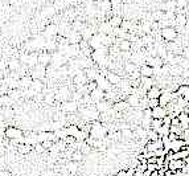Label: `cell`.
Listing matches in <instances>:
<instances>
[{"label":"cell","mask_w":189,"mask_h":176,"mask_svg":"<svg viewBox=\"0 0 189 176\" xmlns=\"http://www.w3.org/2000/svg\"><path fill=\"white\" fill-rule=\"evenodd\" d=\"M160 36L164 41L173 42V41H176V39H177V31L173 26H163V28L160 29Z\"/></svg>","instance_id":"6da1fadb"},{"label":"cell","mask_w":189,"mask_h":176,"mask_svg":"<svg viewBox=\"0 0 189 176\" xmlns=\"http://www.w3.org/2000/svg\"><path fill=\"white\" fill-rule=\"evenodd\" d=\"M45 76H46V66H44V65L38 64L33 69H31V77L33 79H40V81H41Z\"/></svg>","instance_id":"7a4b0ae2"},{"label":"cell","mask_w":189,"mask_h":176,"mask_svg":"<svg viewBox=\"0 0 189 176\" xmlns=\"http://www.w3.org/2000/svg\"><path fill=\"white\" fill-rule=\"evenodd\" d=\"M187 165L185 160H181V159H173V160L169 162L168 167H169V171H172L173 174H176L177 171H183V168Z\"/></svg>","instance_id":"3957f363"},{"label":"cell","mask_w":189,"mask_h":176,"mask_svg":"<svg viewBox=\"0 0 189 176\" xmlns=\"http://www.w3.org/2000/svg\"><path fill=\"white\" fill-rule=\"evenodd\" d=\"M187 147V142L184 139H177V140H172L169 147H168V151H172V152H178L181 151L183 148Z\"/></svg>","instance_id":"277c9868"},{"label":"cell","mask_w":189,"mask_h":176,"mask_svg":"<svg viewBox=\"0 0 189 176\" xmlns=\"http://www.w3.org/2000/svg\"><path fill=\"white\" fill-rule=\"evenodd\" d=\"M172 101H173V98H172V91L163 90V93H161V95H160V98H159V103H160V106L167 107V106L169 105Z\"/></svg>","instance_id":"5b68a950"},{"label":"cell","mask_w":189,"mask_h":176,"mask_svg":"<svg viewBox=\"0 0 189 176\" xmlns=\"http://www.w3.org/2000/svg\"><path fill=\"white\" fill-rule=\"evenodd\" d=\"M127 103L130 105V107L132 109H138L139 106H140V101H142V98H140V95H138V93H132V94H130L127 97Z\"/></svg>","instance_id":"8992f818"},{"label":"cell","mask_w":189,"mask_h":176,"mask_svg":"<svg viewBox=\"0 0 189 176\" xmlns=\"http://www.w3.org/2000/svg\"><path fill=\"white\" fill-rule=\"evenodd\" d=\"M167 115H168V111L163 106H157V107L152 109V118L154 119H164Z\"/></svg>","instance_id":"52a82bcc"},{"label":"cell","mask_w":189,"mask_h":176,"mask_svg":"<svg viewBox=\"0 0 189 176\" xmlns=\"http://www.w3.org/2000/svg\"><path fill=\"white\" fill-rule=\"evenodd\" d=\"M106 78H107V81L110 82L112 86H119L120 85V82L123 81L120 76L117 74V73H112V72H108L107 74H106Z\"/></svg>","instance_id":"ba28073f"},{"label":"cell","mask_w":189,"mask_h":176,"mask_svg":"<svg viewBox=\"0 0 189 176\" xmlns=\"http://www.w3.org/2000/svg\"><path fill=\"white\" fill-rule=\"evenodd\" d=\"M161 93H163V90L160 89V86L155 85L154 88H151L150 90L147 91V98L148 99H159L161 95Z\"/></svg>","instance_id":"9c48e42d"},{"label":"cell","mask_w":189,"mask_h":176,"mask_svg":"<svg viewBox=\"0 0 189 176\" xmlns=\"http://www.w3.org/2000/svg\"><path fill=\"white\" fill-rule=\"evenodd\" d=\"M139 72H140L142 77H150V78H152V77H154V74H155V69L152 68V66L147 65V64H144L143 66H140V68H139Z\"/></svg>","instance_id":"30bf717a"},{"label":"cell","mask_w":189,"mask_h":176,"mask_svg":"<svg viewBox=\"0 0 189 176\" xmlns=\"http://www.w3.org/2000/svg\"><path fill=\"white\" fill-rule=\"evenodd\" d=\"M140 86L144 91H148L151 88L155 86V82H154V78H150V77H140Z\"/></svg>","instance_id":"8fae6325"},{"label":"cell","mask_w":189,"mask_h":176,"mask_svg":"<svg viewBox=\"0 0 189 176\" xmlns=\"http://www.w3.org/2000/svg\"><path fill=\"white\" fill-rule=\"evenodd\" d=\"M50 61H52V53H48V52L38 53V64L48 66V64H50Z\"/></svg>","instance_id":"7c38bea8"},{"label":"cell","mask_w":189,"mask_h":176,"mask_svg":"<svg viewBox=\"0 0 189 176\" xmlns=\"http://www.w3.org/2000/svg\"><path fill=\"white\" fill-rule=\"evenodd\" d=\"M69 95H70V91H69V89L66 88V86H62V88H59V90L57 91V94H56V98L59 99V101H68Z\"/></svg>","instance_id":"4fadbf2b"},{"label":"cell","mask_w":189,"mask_h":176,"mask_svg":"<svg viewBox=\"0 0 189 176\" xmlns=\"http://www.w3.org/2000/svg\"><path fill=\"white\" fill-rule=\"evenodd\" d=\"M177 118H178V121H180V126L183 127V130H187V128H189V115L187 114V113L183 111Z\"/></svg>","instance_id":"5bb4252c"},{"label":"cell","mask_w":189,"mask_h":176,"mask_svg":"<svg viewBox=\"0 0 189 176\" xmlns=\"http://www.w3.org/2000/svg\"><path fill=\"white\" fill-rule=\"evenodd\" d=\"M33 84V78L31 76H23L21 78H20V86L24 89H29Z\"/></svg>","instance_id":"9a60e30c"},{"label":"cell","mask_w":189,"mask_h":176,"mask_svg":"<svg viewBox=\"0 0 189 176\" xmlns=\"http://www.w3.org/2000/svg\"><path fill=\"white\" fill-rule=\"evenodd\" d=\"M64 110L68 111V113H74L78 110V106H77V102L75 101H66L64 103Z\"/></svg>","instance_id":"2e32d148"},{"label":"cell","mask_w":189,"mask_h":176,"mask_svg":"<svg viewBox=\"0 0 189 176\" xmlns=\"http://www.w3.org/2000/svg\"><path fill=\"white\" fill-rule=\"evenodd\" d=\"M118 44H119V51H122V52H128L131 49V46H132V44H131V41L130 40H119L118 39Z\"/></svg>","instance_id":"e0dca14e"},{"label":"cell","mask_w":189,"mask_h":176,"mask_svg":"<svg viewBox=\"0 0 189 176\" xmlns=\"http://www.w3.org/2000/svg\"><path fill=\"white\" fill-rule=\"evenodd\" d=\"M124 72L128 74H134L135 72H138V65H135L134 62H127L124 64Z\"/></svg>","instance_id":"ac0fdd59"},{"label":"cell","mask_w":189,"mask_h":176,"mask_svg":"<svg viewBox=\"0 0 189 176\" xmlns=\"http://www.w3.org/2000/svg\"><path fill=\"white\" fill-rule=\"evenodd\" d=\"M163 125H164L163 119H152V123H151V130L159 131L161 127H163Z\"/></svg>","instance_id":"d6986e66"},{"label":"cell","mask_w":189,"mask_h":176,"mask_svg":"<svg viewBox=\"0 0 189 176\" xmlns=\"http://www.w3.org/2000/svg\"><path fill=\"white\" fill-rule=\"evenodd\" d=\"M147 138H148V140H151V142H156L160 139V135L155 130H147Z\"/></svg>","instance_id":"ffe728a7"},{"label":"cell","mask_w":189,"mask_h":176,"mask_svg":"<svg viewBox=\"0 0 189 176\" xmlns=\"http://www.w3.org/2000/svg\"><path fill=\"white\" fill-rule=\"evenodd\" d=\"M31 89H33L36 93H38V91H41V89H42V84H41V81L40 79H33V84L31 86Z\"/></svg>","instance_id":"44dd1931"},{"label":"cell","mask_w":189,"mask_h":176,"mask_svg":"<svg viewBox=\"0 0 189 176\" xmlns=\"http://www.w3.org/2000/svg\"><path fill=\"white\" fill-rule=\"evenodd\" d=\"M31 148H32V146H29V144H19L17 146V151L20 152V154H26V152H29L31 151Z\"/></svg>","instance_id":"7402d4cb"},{"label":"cell","mask_w":189,"mask_h":176,"mask_svg":"<svg viewBox=\"0 0 189 176\" xmlns=\"http://www.w3.org/2000/svg\"><path fill=\"white\" fill-rule=\"evenodd\" d=\"M53 13H54V7H46V8H44V11L41 12V15L44 16V17H48V16H52Z\"/></svg>","instance_id":"603a6c76"},{"label":"cell","mask_w":189,"mask_h":176,"mask_svg":"<svg viewBox=\"0 0 189 176\" xmlns=\"http://www.w3.org/2000/svg\"><path fill=\"white\" fill-rule=\"evenodd\" d=\"M8 66H9V69L11 70H19V68H20V61H17V60H12L11 62L8 64Z\"/></svg>","instance_id":"cb8c5ba5"},{"label":"cell","mask_w":189,"mask_h":176,"mask_svg":"<svg viewBox=\"0 0 189 176\" xmlns=\"http://www.w3.org/2000/svg\"><path fill=\"white\" fill-rule=\"evenodd\" d=\"M157 106H160L159 99H148V109H155Z\"/></svg>","instance_id":"d4e9b609"},{"label":"cell","mask_w":189,"mask_h":176,"mask_svg":"<svg viewBox=\"0 0 189 176\" xmlns=\"http://www.w3.org/2000/svg\"><path fill=\"white\" fill-rule=\"evenodd\" d=\"M68 168H69V171L70 172H75L77 171V168H78V163L77 162H70V163L68 164Z\"/></svg>","instance_id":"484cf974"},{"label":"cell","mask_w":189,"mask_h":176,"mask_svg":"<svg viewBox=\"0 0 189 176\" xmlns=\"http://www.w3.org/2000/svg\"><path fill=\"white\" fill-rule=\"evenodd\" d=\"M147 165H148V163H139L138 164V167H136V171H139V172H144L147 171Z\"/></svg>","instance_id":"4316f807"},{"label":"cell","mask_w":189,"mask_h":176,"mask_svg":"<svg viewBox=\"0 0 189 176\" xmlns=\"http://www.w3.org/2000/svg\"><path fill=\"white\" fill-rule=\"evenodd\" d=\"M147 170H148V171H151V172H154V171H159L160 168H159V165H157L156 163H148Z\"/></svg>","instance_id":"83f0119b"},{"label":"cell","mask_w":189,"mask_h":176,"mask_svg":"<svg viewBox=\"0 0 189 176\" xmlns=\"http://www.w3.org/2000/svg\"><path fill=\"white\" fill-rule=\"evenodd\" d=\"M115 176H128L127 170H119L117 174H115Z\"/></svg>","instance_id":"f1b7e54d"},{"label":"cell","mask_w":189,"mask_h":176,"mask_svg":"<svg viewBox=\"0 0 189 176\" xmlns=\"http://www.w3.org/2000/svg\"><path fill=\"white\" fill-rule=\"evenodd\" d=\"M172 126H180V121H178L177 117L172 118Z\"/></svg>","instance_id":"f546056e"},{"label":"cell","mask_w":189,"mask_h":176,"mask_svg":"<svg viewBox=\"0 0 189 176\" xmlns=\"http://www.w3.org/2000/svg\"><path fill=\"white\" fill-rule=\"evenodd\" d=\"M177 5L178 7H183V5H185V4H187V2H185V0H177Z\"/></svg>","instance_id":"4dcf8cb0"},{"label":"cell","mask_w":189,"mask_h":176,"mask_svg":"<svg viewBox=\"0 0 189 176\" xmlns=\"http://www.w3.org/2000/svg\"><path fill=\"white\" fill-rule=\"evenodd\" d=\"M164 176H175V174H173V172H172V171H169V170H168L167 172H165V175Z\"/></svg>","instance_id":"1f68e13d"},{"label":"cell","mask_w":189,"mask_h":176,"mask_svg":"<svg viewBox=\"0 0 189 176\" xmlns=\"http://www.w3.org/2000/svg\"><path fill=\"white\" fill-rule=\"evenodd\" d=\"M151 174H152V172L147 170V171H145V172H144V174H143V175H144V176H151Z\"/></svg>","instance_id":"d6a6232c"},{"label":"cell","mask_w":189,"mask_h":176,"mask_svg":"<svg viewBox=\"0 0 189 176\" xmlns=\"http://www.w3.org/2000/svg\"><path fill=\"white\" fill-rule=\"evenodd\" d=\"M151 176H159V171H154L151 174Z\"/></svg>","instance_id":"836d02e7"},{"label":"cell","mask_w":189,"mask_h":176,"mask_svg":"<svg viewBox=\"0 0 189 176\" xmlns=\"http://www.w3.org/2000/svg\"><path fill=\"white\" fill-rule=\"evenodd\" d=\"M185 163H187V165H189V156H188L187 159H185Z\"/></svg>","instance_id":"e575fe53"},{"label":"cell","mask_w":189,"mask_h":176,"mask_svg":"<svg viewBox=\"0 0 189 176\" xmlns=\"http://www.w3.org/2000/svg\"><path fill=\"white\" fill-rule=\"evenodd\" d=\"M56 176H64V175H56Z\"/></svg>","instance_id":"d590c367"}]
</instances>
